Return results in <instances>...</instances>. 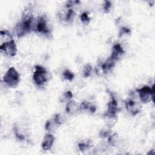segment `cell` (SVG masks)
I'll return each mask as SVG.
<instances>
[{
    "instance_id": "6",
    "label": "cell",
    "mask_w": 155,
    "mask_h": 155,
    "mask_svg": "<svg viewBox=\"0 0 155 155\" xmlns=\"http://www.w3.org/2000/svg\"><path fill=\"white\" fill-rule=\"evenodd\" d=\"M36 31L38 33L47 35L50 33L49 28L47 26V19L44 16H41L37 20Z\"/></svg>"
},
{
    "instance_id": "16",
    "label": "cell",
    "mask_w": 155,
    "mask_h": 155,
    "mask_svg": "<svg viewBox=\"0 0 155 155\" xmlns=\"http://www.w3.org/2000/svg\"><path fill=\"white\" fill-rule=\"evenodd\" d=\"M54 122L57 124V125H61V124H62L64 121H65V118L64 117L61 115V114H57L54 118Z\"/></svg>"
},
{
    "instance_id": "2",
    "label": "cell",
    "mask_w": 155,
    "mask_h": 155,
    "mask_svg": "<svg viewBox=\"0 0 155 155\" xmlns=\"http://www.w3.org/2000/svg\"><path fill=\"white\" fill-rule=\"evenodd\" d=\"M19 74L16 70L12 67L8 68L3 77L4 82L10 87H16L19 82Z\"/></svg>"
},
{
    "instance_id": "5",
    "label": "cell",
    "mask_w": 155,
    "mask_h": 155,
    "mask_svg": "<svg viewBox=\"0 0 155 155\" xmlns=\"http://www.w3.org/2000/svg\"><path fill=\"white\" fill-rule=\"evenodd\" d=\"M125 107L127 111L133 116L139 113L141 110V106L139 103L131 99L125 102Z\"/></svg>"
},
{
    "instance_id": "23",
    "label": "cell",
    "mask_w": 155,
    "mask_h": 155,
    "mask_svg": "<svg viewBox=\"0 0 155 155\" xmlns=\"http://www.w3.org/2000/svg\"><path fill=\"white\" fill-rule=\"evenodd\" d=\"M130 32V30L127 28H126V27H123L120 30V33L122 35H123L124 33H129Z\"/></svg>"
},
{
    "instance_id": "9",
    "label": "cell",
    "mask_w": 155,
    "mask_h": 155,
    "mask_svg": "<svg viewBox=\"0 0 155 155\" xmlns=\"http://www.w3.org/2000/svg\"><path fill=\"white\" fill-rule=\"evenodd\" d=\"M124 51L122 48V47L120 46V45L119 44H115L113 47L111 54L110 58H111L114 61H116L121 57V56L124 54Z\"/></svg>"
},
{
    "instance_id": "3",
    "label": "cell",
    "mask_w": 155,
    "mask_h": 155,
    "mask_svg": "<svg viewBox=\"0 0 155 155\" xmlns=\"http://www.w3.org/2000/svg\"><path fill=\"white\" fill-rule=\"evenodd\" d=\"M136 90L139 94L140 101L143 103H147L150 102L153 97L154 90L153 87L151 88L146 85L139 89H137Z\"/></svg>"
},
{
    "instance_id": "4",
    "label": "cell",
    "mask_w": 155,
    "mask_h": 155,
    "mask_svg": "<svg viewBox=\"0 0 155 155\" xmlns=\"http://www.w3.org/2000/svg\"><path fill=\"white\" fill-rule=\"evenodd\" d=\"M1 50L3 51L7 55L9 56H15L17 52V47L15 42L13 39L5 42L2 44L0 47Z\"/></svg>"
},
{
    "instance_id": "13",
    "label": "cell",
    "mask_w": 155,
    "mask_h": 155,
    "mask_svg": "<svg viewBox=\"0 0 155 155\" xmlns=\"http://www.w3.org/2000/svg\"><path fill=\"white\" fill-rule=\"evenodd\" d=\"M74 14H75V13H74V10L70 8L67 10V13H65V15L64 16V19L66 21L69 22V21H70L71 20H72L73 19Z\"/></svg>"
},
{
    "instance_id": "17",
    "label": "cell",
    "mask_w": 155,
    "mask_h": 155,
    "mask_svg": "<svg viewBox=\"0 0 155 155\" xmlns=\"http://www.w3.org/2000/svg\"><path fill=\"white\" fill-rule=\"evenodd\" d=\"M81 21L84 25H88L90 21V18L87 13H83L81 15Z\"/></svg>"
},
{
    "instance_id": "19",
    "label": "cell",
    "mask_w": 155,
    "mask_h": 155,
    "mask_svg": "<svg viewBox=\"0 0 155 155\" xmlns=\"http://www.w3.org/2000/svg\"><path fill=\"white\" fill-rule=\"evenodd\" d=\"M111 4L110 1H105L104 5V10L105 13H108L111 9Z\"/></svg>"
},
{
    "instance_id": "1",
    "label": "cell",
    "mask_w": 155,
    "mask_h": 155,
    "mask_svg": "<svg viewBox=\"0 0 155 155\" xmlns=\"http://www.w3.org/2000/svg\"><path fill=\"white\" fill-rule=\"evenodd\" d=\"M51 78L50 73L44 67L40 65H36L33 75V79L35 84L41 86L47 82Z\"/></svg>"
},
{
    "instance_id": "7",
    "label": "cell",
    "mask_w": 155,
    "mask_h": 155,
    "mask_svg": "<svg viewBox=\"0 0 155 155\" xmlns=\"http://www.w3.org/2000/svg\"><path fill=\"white\" fill-rule=\"evenodd\" d=\"M118 111L117 101L114 97H112L111 101L108 104V108L105 114L108 117H114Z\"/></svg>"
},
{
    "instance_id": "21",
    "label": "cell",
    "mask_w": 155,
    "mask_h": 155,
    "mask_svg": "<svg viewBox=\"0 0 155 155\" xmlns=\"http://www.w3.org/2000/svg\"><path fill=\"white\" fill-rule=\"evenodd\" d=\"M79 148L81 151H84L87 149H88L90 147V145L88 143H85L84 142H81L80 143H79Z\"/></svg>"
},
{
    "instance_id": "22",
    "label": "cell",
    "mask_w": 155,
    "mask_h": 155,
    "mask_svg": "<svg viewBox=\"0 0 155 155\" xmlns=\"http://www.w3.org/2000/svg\"><path fill=\"white\" fill-rule=\"evenodd\" d=\"M116 134H113L112 136H111L110 137V138L108 139V142L111 144V145H114L115 142H116Z\"/></svg>"
},
{
    "instance_id": "8",
    "label": "cell",
    "mask_w": 155,
    "mask_h": 155,
    "mask_svg": "<svg viewBox=\"0 0 155 155\" xmlns=\"http://www.w3.org/2000/svg\"><path fill=\"white\" fill-rule=\"evenodd\" d=\"M54 137L53 134L50 133H47V134H45L42 143V149L45 151L50 150L54 143Z\"/></svg>"
},
{
    "instance_id": "11",
    "label": "cell",
    "mask_w": 155,
    "mask_h": 155,
    "mask_svg": "<svg viewBox=\"0 0 155 155\" xmlns=\"http://www.w3.org/2000/svg\"><path fill=\"white\" fill-rule=\"evenodd\" d=\"M115 64V61L111 58H108V59L102 65L101 68L104 71H107L112 68Z\"/></svg>"
},
{
    "instance_id": "14",
    "label": "cell",
    "mask_w": 155,
    "mask_h": 155,
    "mask_svg": "<svg viewBox=\"0 0 155 155\" xmlns=\"http://www.w3.org/2000/svg\"><path fill=\"white\" fill-rule=\"evenodd\" d=\"M56 125H57L54 121H51V120H48L45 124V130L48 131H53L56 127Z\"/></svg>"
},
{
    "instance_id": "10",
    "label": "cell",
    "mask_w": 155,
    "mask_h": 155,
    "mask_svg": "<svg viewBox=\"0 0 155 155\" xmlns=\"http://www.w3.org/2000/svg\"><path fill=\"white\" fill-rule=\"evenodd\" d=\"M78 104L77 103L74 101H68L67 105H66V111L68 113L73 114V113L76 112L78 110Z\"/></svg>"
},
{
    "instance_id": "15",
    "label": "cell",
    "mask_w": 155,
    "mask_h": 155,
    "mask_svg": "<svg viewBox=\"0 0 155 155\" xmlns=\"http://www.w3.org/2000/svg\"><path fill=\"white\" fill-rule=\"evenodd\" d=\"M63 76L65 79L69 81H71L74 78L73 73L71 71H70L69 70H66L64 71Z\"/></svg>"
},
{
    "instance_id": "18",
    "label": "cell",
    "mask_w": 155,
    "mask_h": 155,
    "mask_svg": "<svg viewBox=\"0 0 155 155\" xmlns=\"http://www.w3.org/2000/svg\"><path fill=\"white\" fill-rule=\"evenodd\" d=\"M73 97V94L71 91H66L62 96V100H61V101L62 102H65V101H69Z\"/></svg>"
},
{
    "instance_id": "12",
    "label": "cell",
    "mask_w": 155,
    "mask_h": 155,
    "mask_svg": "<svg viewBox=\"0 0 155 155\" xmlns=\"http://www.w3.org/2000/svg\"><path fill=\"white\" fill-rule=\"evenodd\" d=\"M79 108L81 110H88L91 113H94L96 110V107L94 105H93L90 102H87V101L83 102L81 104Z\"/></svg>"
},
{
    "instance_id": "20",
    "label": "cell",
    "mask_w": 155,
    "mask_h": 155,
    "mask_svg": "<svg viewBox=\"0 0 155 155\" xmlns=\"http://www.w3.org/2000/svg\"><path fill=\"white\" fill-rule=\"evenodd\" d=\"M91 70V67L87 64L85 65V67H84V76L85 77H88L90 75V71Z\"/></svg>"
}]
</instances>
